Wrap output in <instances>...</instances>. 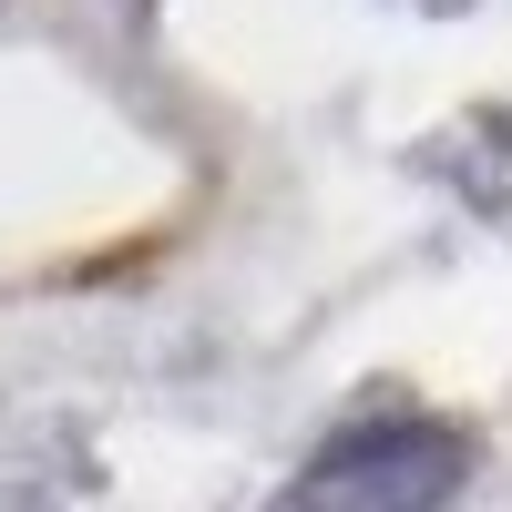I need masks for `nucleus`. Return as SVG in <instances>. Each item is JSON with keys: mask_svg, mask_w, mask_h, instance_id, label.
Returning <instances> with one entry per match:
<instances>
[{"mask_svg": "<svg viewBox=\"0 0 512 512\" xmlns=\"http://www.w3.org/2000/svg\"><path fill=\"white\" fill-rule=\"evenodd\" d=\"M472 431H451V420H349V431H328L308 451V472L297 492L308 502H359V512H431L472 482Z\"/></svg>", "mask_w": 512, "mask_h": 512, "instance_id": "1", "label": "nucleus"}]
</instances>
